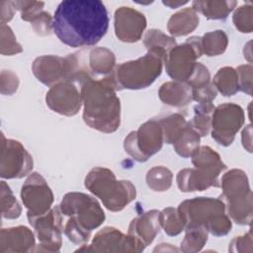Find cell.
<instances>
[{
    "mask_svg": "<svg viewBox=\"0 0 253 253\" xmlns=\"http://www.w3.org/2000/svg\"><path fill=\"white\" fill-rule=\"evenodd\" d=\"M214 108L212 103L198 104L194 107L195 115L188 123L201 137L207 136L211 132V115Z\"/></svg>",
    "mask_w": 253,
    "mask_h": 253,
    "instance_id": "cell-28",
    "label": "cell"
},
{
    "mask_svg": "<svg viewBox=\"0 0 253 253\" xmlns=\"http://www.w3.org/2000/svg\"><path fill=\"white\" fill-rule=\"evenodd\" d=\"M32 71L40 82L48 87L82 74L90 73L89 69L84 66L79 52L67 54L66 56L53 54L38 56L33 61Z\"/></svg>",
    "mask_w": 253,
    "mask_h": 253,
    "instance_id": "cell-7",
    "label": "cell"
},
{
    "mask_svg": "<svg viewBox=\"0 0 253 253\" xmlns=\"http://www.w3.org/2000/svg\"><path fill=\"white\" fill-rule=\"evenodd\" d=\"M36 235L27 226L18 225L0 231V253H28L36 251Z\"/></svg>",
    "mask_w": 253,
    "mask_h": 253,
    "instance_id": "cell-19",
    "label": "cell"
},
{
    "mask_svg": "<svg viewBox=\"0 0 253 253\" xmlns=\"http://www.w3.org/2000/svg\"><path fill=\"white\" fill-rule=\"evenodd\" d=\"M1 45L0 52L2 55H14L23 51L22 45L17 42V39L12 29L7 24H1Z\"/></svg>",
    "mask_w": 253,
    "mask_h": 253,
    "instance_id": "cell-37",
    "label": "cell"
},
{
    "mask_svg": "<svg viewBox=\"0 0 253 253\" xmlns=\"http://www.w3.org/2000/svg\"><path fill=\"white\" fill-rule=\"evenodd\" d=\"M177 210L185 229L203 226L209 233L218 237L227 235L232 228V221L219 198L188 199L180 203Z\"/></svg>",
    "mask_w": 253,
    "mask_h": 253,
    "instance_id": "cell-3",
    "label": "cell"
},
{
    "mask_svg": "<svg viewBox=\"0 0 253 253\" xmlns=\"http://www.w3.org/2000/svg\"><path fill=\"white\" fill-rule=\"evenodd\" d=\"M236 1H193L192 8L199 14H203L209 20H225L235 9Z\"/></svg>",
    "mask_w": 253,
    "mask_h": 253,
    "instance_id": "cell-25",
    "label": "cell"
},
{
    "mask_svg": "<svg viewBox=\"0 0 253 253\" xmlns=\"http://www.w3.org/2000/svg\"><path fill=\"white\" fill-rule=\"evenodd\" d=\"M1 214L3 218L16 219L22 213V208L15 198L11 188L5 181H1L0 186Z\"/></svg>",
    "mask_w": 253,
    "mask_h": 253,
    "instance_id": "cell-33",
    "label": "cell"
},
{
    "mask_svg": "<svg viewBox=\"0 0 253 253\" xmlns=\"http://www.w3.org/2000/svg\"><path fill=\"white\" fill-rule=\"evenodd\" d=\"M85 188L97 197L110 211H123L136 198V189L128 180H118L106 167H94L86 175Z\"/></svg>",
    "mask_w": 253,
    "mask_h": 253,
    "instance_id": "cell-4",
    "label": "cell"
},
{
    "mask_svg": "<svg viewBox=\"0 0 253 253\" xmlns=\"http://www.w3.org/2000/svg\"><path fill=\"white\" fill-rule=\"evenodd\" d=\"M238 75V85L239 91L252 96V73L253 67L251 64L239 65L236 69Z\"/></svg>",
    "mask_w": 253,
    "mask_h": 253,
    "instance_id": "cell-41",
    "label": "cell"
},
{
    "mask_svg": "<svg viewBox=\"0 0 253 253\" xmlns=\"http://www.w3.org/2000/svg\"><path fill=\"white\" fill-rule=\"evenodd\" d=\"M251 134H252V127H251V125H248L243 128L242 134H241L243 147L248 152H252V135Z\"/></svg>",
    "mask_w": 253,
    "mask_h": 253,
    "instance_id": "cell-47",
    "label": "cell"
},
{
    "mask_svg": "<svg viewBox=\"0 0 253 253\" xmlns=\"http://www.w3.org/2000/svg\"><path fill=\"white\" fill-rule=\"evenodd\" d=\"M165 55L155 50H147L146 54L134 60L116 65L112 73L120 90H139L149 87L161 74Z\"/></svg>",
    "mask_w": 253,
    "mask_h": 253,
    "instance_id": "cell-6",
    "label": "cell"
},
{
    "mask_svg": "<svg viewBox=\"0 0 253 253\" xmlns=\"http://www.w3.org/2000/svg\"><path fill=\"white\" fill-rule=\"evenodd\" d=\"M201 138L202 137L198 134V132L195 131L188 123L185 129L173 143L174 150L179 156L189 158L200 147Z\"/></svg>",
    "mask_w": 253,
    "mask_h": 253,
    "instance_id": "cell-30",
    "label": "cell"
},
{
    "mask_svg": "<svg viewBox=\"0 0 253 253\" xmlns=\"http://www.w3.org/2000/svg\"><path fill=\"white\" fill-rule=\"evenodd\" d=\"M116 67V56L114 52L104 46L94 47L88 54V69L94 75L103 77L111 75Z\"/></svg>",
    "mask_w": 253,
    "mask_h": 253,
    "instance_id": "cell-24",
    "label": "cell"
},
{
    "mask_svg": "<svg viewBox=\"0 0 253 253\" xmlns=\"http://www.w3.org/2000/svg\"><path fill=\"white\" fill-rule=\"evenodd\" d=\"M176 182L179 190L183 193L202 192L211 187L220 188L219 176L196 167L180 170L176 176Z\"/></svg>",
    "mask_w": 253,
    "mask_h": 253,
    "instance_id": "cell-20",
    "label": "cell"
},
{
    "mask_svg": "<svg viewBox=\"0 0 253 253\" xmlns=\"http://www.w3.org/2000/svg\"><path fill=\"white\" fill-rule=\"evenodd\" d=\"M191 161L194 167L216 176H220L226 170V165L221 160L220 155L207 145L200 146L191 156Z\"/></svg>",
    "mask_w": 253,
    "mask_h": 253,
    "instance_id": "cell-23",
    "label": "cell"
},
{
    "mask_svg": "<svg viewBox=\"0 0 253 253\" xmlns=\"http://www.w3.org/2000/svg\"><path fill=\"white\" fill-rule=\"evenodd\" d=\"M164 137V143L173 144L188 125L185 117L179 113L170 114L158 119Z\"/></svg>",
    "mask_w": 253,
    "mask_h": 253,
    "instance_id": "cell-27",
    "label": "cell"
},
{
    "mask_svg": "<svg viewBox=\"0 0 253 253\" xmlns=\"http://www.w3.org/2000/svg\"><path fill=\"white\" fill-rule=\"evenodd\" d=\"M234 27L243 34H250L253 31V5L243 4L234 9L232 15Z\"/></svg>",
    "mask_w": 253,
    "mask_h": 253,
    "instance_id": "cell-36",
    "label": "cell"
},
{
    "mask_svg": "<svg viewBox=\"0 0 253 253\" xmlns=\"http://www.w3.org/2000/svg\"><path fill=\"white\" fill-rule=\"evenodd\" d=\"M145 181L150 190L154 192H165L172 186L173 173L165 166H154L147 171Z\"/></svg>",
    "mask_w": 253,
    "mask_h": 253,
    "instance_id": "cell-32",
    "label": "cell"
},
{
    "mask_svg": "<svg viewBox=\"0 0 253 253\" xmlns=\"http://www.w3.org/2000/svg\"><path fill=\"white\" fill-rule=\"evenodd\" d=\"M14 4L21 14V19L30 23L43 11L44 6L42 1H14Z\"/></svg>",
    "mask_w": 253,
    "mask_h": 253,
    "instance_id": "cell-38",
    "label": "cell"
},
{
    "mask_svg": "<svg viewBox=\"0 0 253 253\" xmlns=\"http://www.w3.org/2000/svg\"><path fill=\"white\" fill-rule=\"evenodd\" d=\"M19 78L11 70H2L0 79V89L3 95H13L19 87Z\"/></svg>",
    "mask_w": 253,
    "mask_h": 253,
    "instance_id": "cell-45",
    "label": "cell"
},
{
    "mask_svg": "<svg viewBox=\"0 0 253 253\" xmlns=\"http://www.w3.org/2000/svg\"><path fill=\"white\" fill-rule=\"evenodd\" d=\"M89 76L93 75L85 73L49 87L45 94L46 106L61 116L73 117L77 115L83 105L82 86Z\"/></svg>",
    "mask_w": 253,
    "mask_h": 253,
    "instance_id": "cell-10",
    "label": "cell"
},
{
    "mask_svg": "<svg viewBox=\"0 0 253 253\" xmlns=\"http://www.w3.org/2000/svg\"><path fill=\"white\" fill-rule=\"evenodd\" d=\"M222 190L219 199L225 212L239 225H251L253 217V195L246 173L241 169L226 171L220 180Z\"/></svg>",
    "mask_w": 253,
    "mask_h": 253,
    "instance_id": "cell-5",
    "label": "cell"
},
{
    "mask_svg": "<svg viewBox=\"0 0 253 253\" xmlns=\"http://www.w3.org/2000/svg\"><path fill=\"white\" fill-rule=\"evenodd\" d=\"M0 10H1V24H7L10 22L15 12L17 11L14 1H1L0 2Z\"/></svg>",
    "mask_w": 253,
    "mask_h": 253,
    "instance_id": "cell-46",
    "label": "cell"
},
{
    "mask_svg": "<svg viewBox=\"0 0 253 253\" xmlns=\"http://www.w3.org/2000/svg\"><path fill=\"white\" fill-rule=\"evenodd\" d=\"M211 82L216 91L225 97L233 96L239 91L238 75L236 70L231 66L219 68Z\"/></svg>",
    "mask_w": 253,
    "mask_h": 253,
    "instance_id": "cell-26",
    "label": "cell"
},
{
    "mask_svg": "<svg viewBox=\"0 0 253 253\" xmlns=\"http://www.w3.org/2000/svg\"><path fill=\"white\" fill-rule=\"evenodd\" d=\"M210 82H211V74L209 69L202 63L198 62L194 72L192 73L191 77L186 82V84H188L191 87V89H196L204 85H207Z\"/></svg>",
    "mask_w": 253,
    "mask_h": 253,
    "instance_id": "cell-42",
    "label": "cell"
},
{
    "mask_svg": "<svg viewBox=\"0 0 253 253\" xmlns=\"http://www.w3.org/2000/svg\"><path fill=\"white\" fill-rule=\"evenodd\" d=\"M21 199L30 219L47 212L51 209L54 196L45 179L40 173L32 172L22 186Z\"/></svg>",
    "mask_w": 253,
    "mask_h": 253,
    "instance_id": "cell-15",
    "label": "cell"
},
{
    "mask_svg": "<svg viewBox=\"0 0 253 253\" xmlns=\"http://www.w3.org/2000/svg\"><path fill=\"white\" fill-rule=\"evenodd\" d=\"M39 240L37 252H59L62 245V212L59 206L40 216L28 219Z\"/></svg>",
    "mask_w": 253,
    "mask_h": 253,
    "instance_id": "cell-14",
    "label": "cell"
},
{
    "mask_svg": "<svg viewBox=\"0 0 253 253\" xmlns=\"http://www.w3.org/2000/svg\"><path fill=\"white\" fill-rule=\"evenodd\" d=\"M161 229L160 211L150 210L134 217L127 229V234L132 236L144 250L155 239Z\"/></svg>",
    "mask_w": 253,
    "mask_h": 253,
    "instance_id": "cell-18",
    "label": "cell"
},
{
    "mask_svg": "<svg viewBox=\"0 0 253 253\" xmlns=\"http://www.w3.org/2000/svg\"><path fill=\"white\" fill-rule=\"evenodd\" d=\"M244 122V111L239 105L234 103L218 105L211 115V134L212 139L222 146H229Z\"/></svg>",
    "mask_w": 253,
    "mask_h": 253,
    "instance_id": "cell-12",
    "label": "cell"
},
{
    "mask_svg": "<svg viewBox=\"0 0 253 253\" xmlns=\"http://www.w3.org/2000/svg\"><path fill=\"white\" fill-rule=\"evenodd\" d=\"M143 44L147 50H155L165 55L177 44L173 37L167 36L158 29L148 30L143 37Z\"/></svg>",
    "mask_w": 253,
    "mask_h": 253,
    "instance_id": "cell-29",
    "label": "cell"
},
{
    "mask_svg": "<svg viewBox=\"0 0 253 253\" xmlns=\"http://www.w3.org/2000/svg\"><path fill=\"white\" fill-rule=\"evenodd\" d=\"M165 6L170 7L171 9H176L179 8L180 6H183L188 3V1H163L162 2Z\"/></svg>",
    "mask_w": 253,
    "mask_h": 253,
    "instance_id": "cell-48",
    "label": "cell"
},
{
    "mask_svg": "<svg viewBox=\"0 0 253 253\" xmlns=\"http://www.w3.org/2000/svg\"><path fill=\"white\" fill-rule=\"evenodd\" d=\"M146 26L147 21L144 14L134 8L122 6L115 11V34L121 42L129 43L138 42Z\"/></svg>",
    "mask_w": 253,
    "mask_h": 253,
    "instance_id": "cell-17",
    "label": "cell"
},
{
    "mask_svg": "<svg viewBox=\"0 0 253 253\" xmlns=\"http://www.w3.org/2000/svg\"><path fill=\"white\" fill-rule=\"evenodd\" d=\"M186 234L180 245V251L185 253L199 252L206 245L209 237L208 230L203 227H194L185 229Z\"/></svg>",
    "mask_w": 253,
    "mask_h": 253,
    "instance_id": "cell-34",
    "label": "cell"
},
{
    "mask_svg": "<svg viewBox=\"0 0 253 253\" xmlns=\"http://www.w3.org/2000/svg\"><path fill=\"white\" fill-rule=\"evenodd\" d=\"M108 28V10L100 0H63L53 14V33L71 47L97 44Z\"/></svg>",
    "mask_w": 253,
    "mask_h": 253,
    "instance_id": "cell-1",
    "label": "cell"
},
{
    "mask_svg": "<svg viewBox=\"0 0 253 253\" xmlns=\"http://www.w3.org/2000/svg\"><path fill=\"white\" fill-rule=\"evenodd\" d=\"M113 75L89 76L82 86L83 121L91 128L104 133L115 132L121 125V100Z\"/></svg>",
    "mask_w": 253,
    "mask_h": 253,
    "instance_id": "cell-2",
    "label": "cell"
},
{
    "mask_svg": "<svg viewBox=\"0 0 253 253\" xmlns=\"http://www.w3.org/2000/svg\"><path fill=\"white\" fill-rule=\"evenodd\" d=\"M136 240L129 234H125L118 228L106 226L100 229L90 244L86 243L75 252H141Z\"/></svg>",
    "mask_w": 253,
    "mask_h": 253,
    "instance_id": "cell-16",
    "label": "cell"
},
{
    "mask_svg": "<svg viewBox=\"0 0 253 253\" xmlns=\"http://www.w3.org/2000/svg\"><path fill=\"white\" fill-rule=\"evenodd\" d=\"M52 22L53 17H51L48 12L42 11L31 22V26L37 35L44 37L50 35V33L53 31Z\"/></svg>",
    "mask_w": 253,
    "mask_h": 253,
    "instance_id": "cell-40",
    "label": "cell"
},
{
    "mask_svg": "<svg viewBox=\"0 0 253 253\" xmlns=\"http://www.w3.org/2000/svg\"><path fill=\"white\" fill-rule=\"evenodd\" d=\"M191 90H192L193 101H196L199 104L212 103V101L215 99L217 95V91L211 81L207 85H204L196 89H191Z\"/></svg>",
    "mask_w": 253,
    "mask_h": 253,
    "instance_id": "cell-44",
    "label": "cell"
},
{
    "mask_svg": "<svg viewBox=\"0 0 253 253\" xmlns=\"http://www.w3.org/2000/svg\"><path fill=\"white\" fill-rule=\"evenodd\" d=\"M59 208L63 215L68 216L88 232L100 227L106 219L100 203L94 197L81 192L65 194Z\"/></svg>",
    "mask_w": 253,
    "mask_h": 253,
    "instance_id": "cell-8",
    "label": "cell"
},
{
    "mask_svg": "<svg viewBox=\"0 0 253 253\" xmlns=\"http://www.w3.org/2000/svg\"><path fill=\"white\" fill-rule=\"evenodd\" d=\"M63 232L66 235V237L76 245L86 244L89 242L91 238V232L86 231L85 229L80 227L76 222L69 218L65 223Z\"/></svg>",
    "mask_w": 253,
    "mask_h": 253,
    "instance_id": "cell-39",
    "label": "cell"
},
{
    "mask_svg": "<svg viewBox=\"0 0 253 253\" xmlns=\"http://www.w3.org/2000/svg\"><path fill=\"white\" fill-rule=\"evenodd\" d=\"M163 143L164 137L161 125L158 119H151L125 137L124 148L135 161L145 162L161 150Z\"/></svg>",
    "mask_w": 253,
    "mask_h": 253,
    "instance_id": "cell-9",
    "label": "cell"
},
{
    "mask_svg": "<svg viewBox=\"0 0 253 253\" xmlns=\"http://www.w3.org/2000/svg\"><path fill=\"white\" fill-rule=\"evenodd\" d=\"M34 167L32 155L24 145L1 133L0 176L3 179H21L30 175Z\"/></svg>",
    "mask_w": 253,
    "mask_h": 253,
    "instance_id": "cell-13",
    "label": "cell"
},
{
    "mask_svg": "<svg viewBox=\"0 0 253 253\" xmlns=\"http://www.w3.org/2000/svg\"><path fill=\"white\" fill-rule=\"evenodd\" d=\"M203 53L207 56H217L222 54L228 45V37L222 30L206 33L201 37Z\"/></svg>",
    "mask_w": 253,
    "mask_h": 253,
    "instance_id": "cell-31",
    "label": "cell"
},
{
    "mask_svg": "<svg viewBox=\"0 0 253 253\" xmlns=\"http://www.w3.org/2000/svg\"><path fill=\"white\" fill-rule=\"evenodd\" d=\"M161 228L169 236H177L185 230L184 223L179 215L178 210L172 207L165 208L160 211Z\"/></svg>",
    "mask_w": 253,
    "mask_h": 253,
    "instance_id": "cell-35",
    "label": "cell"
},
{
    "mask_svg": "<svg viewBox=\"0 0 253 253\" xmlns=\"http://www.w3.org/2000/svg\"><path fill=\"white\" fill-rule=\"evenodd\" d=\"M202 55L201 37H191L168 52L164 60L166 73L174 81L186 83L195 70L197 59Z\"/></svg>",
    "mask_w": 253,
    "mask_h": 253,
    "instance_id": "cell-11",
    "label": "cell"
},
{
    "mask_svg": "<svg viewBox=\"0 0 253 253\" xmlns=\"http://www.w3.org/2000/svg\"><path fill=\"white\" fill-rule=\"evenodd\" d=\"M200 23L199 14L192 8H184L173 14L167 23V30L171 37H184L194 32Z\"/></svg>",
    "mask_w": 253,
    "mask_h": 253,
    "instance_id": "cell-22",
    "label": "cell"
},
{
    "mask_svg": "<svg viewBox=\"0 0 253 253\" xmlns=\"http://www.w3.org/2000/svg\"><path fill=\"white\" fill-rule=\"evenodd\" d=\"M160 101L172 107H185L193 101L191 87L182 82L168 81L163 83L158 91Z\"/></svg>",
    "mask_w": 253,
    "mask_h": 253,
    "instance_id": "cell-21",
    "label": "cell"
},
{
    "mask_svg": "<svg viewBox=\"0 0 253 253\" xmlns=\"http://www.w3.org/2000/svg\"><path fill=\"white\" fill-rule=\"evenodd\" d=\"M228 251L230 252H238V253H251L253 251V239H252V231L249 230L243 235L234 237L228 247Z\"/></svg>",
    "mask_w": 253,
    "mask_h": 253,
    "instance_id": "cell-43",
    "label": "cell"
}]
</instances>
